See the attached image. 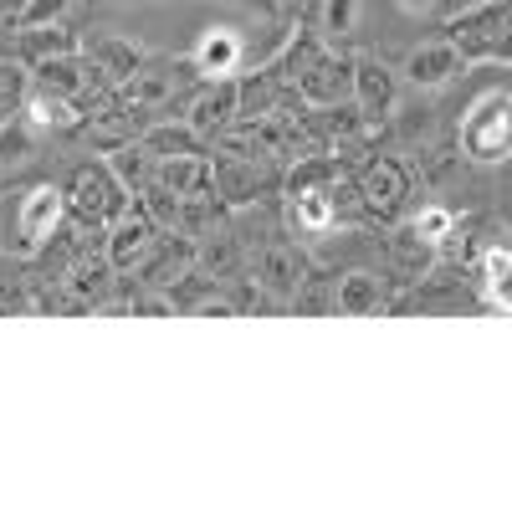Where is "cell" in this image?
Masks as SVG:
<instances>
[{"label": "cell", "mask_w": 512, "mask_h": 512, "mask_svg": "<svg viewBox=\"0 0 512 512\" xmlns=\"http://www.w3.org/2000/svg\"><path fill=\"white\" fill-rule=\"evenodd\" d=\"M205 82H226V77H241V62H246V36L241 26H205L195 36V47L185 57Z\"/></svg>", "instance_id": "30bf717a"}, {"label": "cell", "mask_w": 512, "mask_h": 512, "mask_svg": "<svg viewBox=\"0 0 512 512\" xmlns=\"http://www.w3.org/2000/svg\"><path fill=\"white\" fill-rule=\"evenodd\" d=\"M410 195V164L395 159V154H374L364 169H359V200L374 216H395Z\"/></svg>", "instance_id": "8fae6325"}, {"label": "cell", "mask_w": 512, "mask_h": 512, "mask_svg": "<svg viewBox=\"0 0 512 512\" xmlns=\"http://www.w3.org/2000/svg\"><path fill=\"white\" fill-rule=\"evenodd\" d=\"M256 282L272 297H297V287L308 282V267H303V256H297V246L272 241V246L256 251Z\"/></svg>", "instance_id": "9a60e30c"}, {"label": "cell", "mask_w": 512, "mask_h": 512, "mask_svg": "<svg viewBox=\"0 0 512 512\" xmlns=\"http://www.w3.org/2000/svg\"><path fill=\"white\" fill-rule=\"evenodd\" d=\"M292 88L313 108H338L344 98H354V57H338L323 41V47L308 57V67L292 77Z\"/></svg>", "instance_id": "5b68a950"}, {"label": "cell", "mask_w": 512, "mask_h": 512, "mask_svg": "<svg viewBox=\"0 0 512 512\" xmlns=\"http://www.w3.org/2000/svg\"><path fill=\"white\" fill-rule=\"evenodd\" d=\"M354 103L369 123H384L400 113V67H390L379 52L354 57Z\"/></svg>", "instance_id": "8992f818"}, {"label": "cell", "mask_w": 512, "mask_h": 512, "mask_svg": "<svg viewBox=\"0 0 512 512\" xmlns=\"http://www.w3.org/2000/svg\"><path fill=\"white\" fill-rule=\"evenodd\" d=\"M31 159H36V123L26 113H11L0 123V175H16Z\"/></svg>", "instance_id": "cb8c5ba5"}, {"label": "cell", "mask_w": 512, "mask_h": 512, "mask_svg": "<svg viewBox=\"0 0 512 512\" xmlns=\"http://www.w3.org/2000/svg\"><path fill=\"white\" fill-rule=\"evenodd\" d=\"M21 113L36 123V134H67V128H77L82 123V108H77V98H62V93H47V88H31L26 82V98H21Z\"/></svg>", "instance_id": "ffe728a7"}, {"label": "cell", "mask_w": 512, "mask_h": 512, "mask_svg": "<svg viewBox=\"0 0 512 512\" xmlns=\"http://www.w3.org/2000/svg\"><path fill=\"white\" fill-rule=\"evenodd\" d=\"M236 118H241V82H236V77L210 82V88H205L200 98H190V113H185V123L195 128L200 139L226 134V128H231Z\"/></svg>", "instance_id": "7c38bea8"}, {"label": "cell", "mask_w": 512, "mask_h": 512, "mask_svg": "<svg viewBox=\"0 0 512 512\" xmlns=\"http://www.w3.org/2000/svg\"><path fill=\"white\" fill-rule=\"evenodd\" d=\"M154 241H159V226L149 221V210H144V205H128L123 216L108 226L103 251H108L113 272H134V267H144V262H149Z\"/></svg>", "instance_id": "9c48e42d"}, {"label": "cell", "mask_w": 512, "mask_h": 512, "mask_svg": "<svg viewBox=\"0 0 512 512\" xmlns=\"http://www.w3.org/2000/svg\"><path fill=\"white\" fill-rule=\"evenodd\" d=\"M26 82H31V77H26V67H21V62H16V67H11V62H0V123H6L11 113H21Z\"/></svg>", "instance_id": "f546056e"}, {"label": "cell", "mask_w": 512, "mask_h": 512, "mask_svg": "<svg viewBox=\"0 0 512 512\" xmlns=\"http://www.w3.org/2000/svg\"><path fill=\"white\" fill-rule=\"evenodd\" d=\"M82 57H88L113 88H123V82H134L149 62H154V52L144 47V41H134V36H118V31H93V36H82Z\"/></svg>", "instance_id": "ba28073f"}, {"label": "cell", "mask_w": 512, "mask_h": 512, "mask_svg": "<svg viewBox=\"0 0 512 512\" xmlns=\"http://www.w3.org/2000/svg\"><path fill=\"white\" fill-rule=\"evenodd\" d=\"M384 308V282H379V272H364V267H354V272H344L333 282V313H344V318H374Z\"/></svg>", "instance_id": "ac0fdd59"}, {"label": "cell", "mask_w": 512, "mask_h": 512, "mask_svg": "<svg viewBox=\"0 0 512 512\" xmlns=\"http://www.w3.org/2000/svg\"><path fill=\"white\" fill-rule=\"evenodd\" d=\"M507 26H512V0H477V6H466L461 16L446 21V36H451L472 62H482V57L492 52V41H497Z\"/></svg>", "instance_id": "52a82bcc"}, {"label": "cell", "mask_w": 512, "mask_h": 512, "mask_svg": "<svg viewBox=\"0 0 512 512\" xmlns=\"http://www.w3.org/2000/svg\"><path fill=\"white\" fill-rule=\"evenodd\" d=\"M128 205H134V200H128V190L113 180L108 164H77L72 175H67V210H72L82 226L108 231Z\"/></svg>", "instance_id": "3957f363"}, {"label": "cell", "mask_w": 512, "mask_h": 512, "mask_svg": "<svg viewBox=\"0 0 512 512\" xmlns=\"http://www.w3.org/2000/svg\"><path fill=\"white\" fill-rule=\"evenodd\" d=\"M103 164L113 169V180H118L128 195H144V190L154 185V175H159V154H149L139 139H128V144L108 149V154H103Z\"/></svg>", "instance_id": "d6986e66"}, {"label": "cell", "mask_w": 512, "mask_h": 512, "mask_svg": "<svg viewBox=\"0 0 512 512\" xmlns=\"http://www.w3.org/2000/svg\"><path fill=\"white\" fill-rule=\"evenodd\" d=\"M128 313H159V318H175V297H164V292H144L128 303Z\"/></svg>", "instance_id": "4dcf8cb0"}, {"label": "cell", "mask_w": 512, "mask_h": 512, "mask_svg": "<svg viewBox=\"0 0 512 512\" xmlns=\"http://www.w3.org/2000/svg\"><path fill=\"white\" fill-rule=\"evenodd\" d=\"M72 0H26V6L11 16V31H31V26H57L67 21Z\"/></svg>", "instance_id": "f1b7e54d"}, {"label": "cell", "mask_w": 512, "mask_h": 512, "mask_svg": "<svg viewBox=\"0 0 512 512\" xmlns=\"http://www.w3.org/2000/svg\"><path fill=\"white\" fill-rule=\"evenodd\" d=\"M195 313L200 318H236V303H231V297H221V292H210V297H200V303H195Z\"/></svg>", "instance_id": "1f68e13d"}, {"label": "cell", "mask_w": 512, "mask_h": 512, "mask_svg": "<svg viewBox=\"0 0 512 512\" xmlns=\"http://www.w3.org/2000/svg\"><path fill=\"white\" fill-rule=\"evenodd\" d=\"M287 221H292L297 236H313V241H318V236H328L338 221H344V210H338L333 190H323V185H297V180H292Z\"/></svg>", "instance_id": "4fadbf2b"}, {"label": "cell", "mask_w": 512, "mask_h": 512, "mask_svg": "<svg viewBox=\"0 0 512 512\" xmlns=\"http://www.w3.org/2000/svg\"><path fill=\"white\" fill-rule=\"evenodd\" d=\"M395 6H400L405 16H431V11H436V0H395Z\"/></svg>", "instance_id": "836d02e7"}, {"label": "cell", "mask_w": 512, "mask_h": 512, "mask_svg": "<svg viewBox=\"0 0 512 512\" xmlns=\"http://www.w3.org/2000/svg\"><path fill=\"white\" fill-rule=\"evenodd\" d=\"M26 6V0H0V26H11V16Z\"/></svg>", "instance_id": "e575fe53"}, {"label": "cell", "mask_w": 512, "mask_h": 512, "mask_svg": "<svg viewBox=\"0 0 512 512\" xmlns=\"http://www.w3.org/2000/svg\"><path fill=\"white\" fill-rule=\"evenodd\" d=\"M482 62H497V67H512V26H507V31H502V36L492 41V52H487Z\"/></svg>", "instance_id": "d6a6232c"}, {"label": "cell", "mask_w": 512, "mask_h": 512, "mask_svg": "<svg viewBox=\"0 0 512 512\" xmlns=\"http://www.w3.org/2000/svg\"><path fill=\"white\" fill-rule=\"evenodd\" d=\"M195 262H200V241H195V236H185V231H159L149 262H144V282H149V287H169V282H180Z\"/></svg>", "instance_id": "5bb4252c"}, {"label": "cell", "mask_w": 512, "mask_h": 512, "mask_svg": "<svg viewBox=\"0 0 512 512\" xmlns=\"http://www.w3.org/2000/svg\"><path fill=\"white\" fill-rule=\"evenodd\" d=\"M456 154L466 164H512V93L507 88H487L461 108L456 123Z\"/></svg>", "instance_id": "6da1fadb"}, {"label": "cell", "mask_w": 512, "mask_h": 512, "mask_svg": "<svg viewBox=\"0 0 512 512\" xmlns=\"http://www.w3.org/2000/svg\"><path fill=\"white\" fill-rule=\"evenodd\" d=\"M11 52H16L21 67H36V62H47V57L82 52V36L67 31V21H57V26H31V31H16V36H11Z\"/></svg>", "instance_id": "2e32d148"}, {"label": "cell", "mask_w": 512, "mask_h": 512, "mask_svg": "<svg viewBox=\"0 0 512 512\" xmlns=\"http://www.w3.org/2000/svg\"><path fill=\"white\" fill-rule=\"evenodd\" d=\"M431 251H436V246H425L410 226H405L400 236H390V262H395V272H400L405 282L425 277V267H431Z\"/></svg>", "instance_id": "4316f807"}, {"label": "cell", "mask_w": 512, "mask_h": 512, "mask_svg": "<svg viewBox=\"0 0 512 512\" xmlns=\"http://www.w3.org/2000/svg\"><path fill=\"white\" fill-rule=\"evenodd\" d=\"M359 31V0H318V36L328 41H349Z\"/></svg>", "instance_id": "83f0119b"}, {"label": "cell", "mask_w": 512, "mask_h": 512, "mask_svg": "<svg viewBox=\"0 0 512 512\" xmlns=\"http://www.w3.org/2000/svg\"><path fill=\"white\" fill-rule=\"evenodd\" d=\"M466 67H472V57H466L451 36H431V41H415V47L405 52L400 77L420 93H441L456 77H466Z\"/></svg>", "instance_id": "277c9868"}, {"label": "cell", "mask_w": 512, "mask_h": 512, "mask_svg": "<svg viewBox=\"0 0 512 512\" xmlns=\"http://www.w3.org/2000/svg\"><path fill=\"white\" fill-rule=\"evenodd\" d=\"M139 144L149 149V154H159V159H175V154H205V139L195 134V128L180 118H164V123H149L144 134H139Z\"/></svg>", "instance_id": "603a6c76"}, {"label": "cell", "mask_w": 512, "mask_h": 512, "mask_svg": "<svg viewBox=\"0 0 512 512\" xmlns=\"http://www.w3.org/2000/svg\"><path fill=\"white\" fill-rule=\"evenodd\" d=\"M67 287L82 297V303H98V297L113 287V262H108V251H103V256H77V267L67 272Z\"/></svg>", "instance_id": "484cf974"}, {"label": "cell", "mask_w": 512, "mask_h": 512, "mask_svg": "<svg viewBox=\"0 0 512 512\" xmlns=\"http://www.w3.org/2000/svg\"><path fill=\"white\" fill-rule=\"evenodd\" d=\"M410 231H415L425 246L441 251V246H451V236L461 231V216H456L446 200H431V205H420L415 216H410Z\"/></svg>", "instance_id": "d4e9b609"}, {"label": "cell", "mask_w": 512, "mask_h": 512, "mask_svg": "<svg viewBox=\"0 0 512 512\" xmlns=\"http://www.w3.org/2000/svg\"><path fill=\"white\" fill-rule=\"evenodd\" d=\"M164 190H175L180 200H195V195H216V164L205 154H175V159H159V175H154Z\"/></svg>", "instance_id": "e0dca14e"}, {"label": "cell", "mask_w": 512, "mask_h": 512, "mask_svg": "<svg viewBox=\"0 0 512 512\" xmlns=\"http://www.w3.org/2000/svg\"><path fill=\"white\" fill-rule=\"evenodd\" d=\"M67 185H31L21 200H16V241H11V251L21 256V262H31V256H41L52 241H57V231L67 226Z\"/></svg>", "instance_id": "7a4b0ae2"}, {"label": "cell", "mask_w": 512, "mask_h": 512, "mask_svg": "<svg viewBox=\"0 0 512 512\" xmlns=\"http://www.w3.org/2000/svg\"><path fill=\"white\" fill-rule=\"evenodd\" d=\"M210 190H216L221 205H251L256 190H262V175H256V164H251V159L231 154V159L216 164V185H210Z\"/></svg>", "instance_id": "7402d4cb"}, {"label": "cell", "mask_w": 512, "mask_h": 512, "mask_svg": "<svg viewBox=\"0 0 512 512\" xmlns=\"http://www.w3.org/2000/svg\"><path fill=\"white\" fill-rule=\"evenodd\" d=\"M477 282H482V303L492 313L512 318V246H487L477 262Z\"/></svg>", "instance_id": "44dd1931"}]
</instances>
